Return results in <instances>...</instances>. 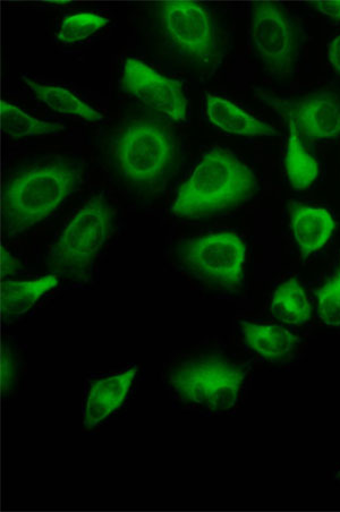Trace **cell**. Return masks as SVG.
<instances>
[{"label":"cell","instance_id":"6da1fadb","mask_svg":"<svg viewBox=\"0 0 340 512\" xmlns=\"http://www.w3.org/2000/svg\"><path fill=\"white\" fill-rule=\"evenodd\" d=\"M108 158L115 172L132 190L163 191L181 162L180 143L163 119L140 116L127 119L110 135Z\"/></svg>","mask_w":340,"mask_h":512},{"label":"cell","instance_id":"7a4b0ae2","mask_svg":"<svg viewBox=\"0 0 340 512\" xmlns=\"http://www.w3.org/2000/svg\"><path fill=\"white\" fill-rule=\"evenodd\" d=\"M80 162L59 157L20 170L3 192V224L15 237L38 225L62 206L82 183Z\"/></svg>","mask_w":340,"mask_h":512},{"label":"cell","instance_id":"3957f363","mask_svg":"<svg viewBox=\"0 0 340 512\" xmlns=\"http://www.w3.org/2000/svg\"><path fill=\"white\" fill-rule=\"evenodd\" d=\"M258 191V179L233 152L216 147L202 157L178 190L174 216L200 219L240 207Z\"/></svg>","mask_w":340,"mask_h":512},{"label":"cell","instance_id":"277c9868","mask_svg":"<svg viewBox=\"0 0 340 512\" xmlns=\"http://www.w3.org/2000/svg\"><path fill=\"white\" fill-rule=\"evenodd\" d=\"M161 40L178 61L211 75L223 63L225 42L214 16L206 6L186 0L153 5Z\"/></svg>","mask_w":340,"mask_h":512},{"label":"cell","instance_id":"5b68a950","mask_svg":"<svg viewBox=\"0 0 340 512\" xmlns=\"http://www.w3.org/2000/svg\"><path fill=\"white\" fill-rule=\"evenodd\" d=\"M115 210L100 194L78 212L48 253L51 271L68 279L85 281L93 263L113 234Z\"/></svg>","mask_w":340,"mask_h":512},{"label":"cell","instance_id":"8992f818","mask_svg":"<svg viewBox=\"0 0 340 512\" xmlns=\"http://www.w3.org/2000/svg\"><path fill=\"white\" fill-rule=\"evenodd\" d=\"M250 42L255 55L272 78H293L299 65L305 32L285 6L255 2L251 7Z\"/></svg>","mask_w":340,"mask_h":512},{"label":"cell","instance_id":"52a82bcc","mask_svg":"<svg viewBox=\"0 0 340 512\" xmlns=\"http://www.w3.org/2000/svg\"><path fill=\"white\" fill-rule=\"evenodd\" d=\"M245 378L242 366L223 357L208 356L178 366L170 374V383L186 401L212 411H228L236 405Z\"/></svg>","mask_w":340,"mask_h":512},{"label":"cell","instance_id":"ba28073f","mask_svg":"<svg viewBox=\"0 0 340 512\" xmlns=\"http://www.w3.org/2000/svg\"><path fill=\"white\" fill-rule=\"evenodd\" d=\"M178 260L204 283L227 290L242 286L246 245L232 232L190 238L178 246Z\"/></svg>","mask_w":340,"mask_h":512},{"label":"cell","instance_id":"9c48e42d","mask_svg":"<svg viewBox=\"0 0 340 512\" xmlns=\"http://www.w3.org/2000/svg\"><path fill=\"white\" fill-rule=\"evenodd\" d=\"M255 97L293 122L300 135L308 140H329L340 136V96L331 90H321L299 99L272 96L266 91Z\"/></svg>","mask_w":340,"mask_h":512},{"label":"cell","instance_id":"30bf717a","mask_svg":"<svg viewBox=\"0 0 340 512\" xmlns=\"http://www.w3.org/2000/svg\"><path fill=\"white\" fill-rule=\"evenodd\" d=\"M121 89L142 105L176 122L187 121L189 102L180 81L153 70L138 58H129L124 64Z\"/></svg>","mask_w":340,"mask_h":512},{"label":"cell","instance_id":"8fae6325","mask_svg":"<svg viewBox=\"0 0 340 512\" xmlns=\"http://www.w3.org/2000/svg\"><path fill=\"white\" fill-rule=\"evenodd\" d=\"M291 229L303 259L319 252L333 237L336 221L325 208L294 204L291 209Z\"/></svg>","mask_w":340,"mask_h":512},{"label":"cell","instance_id":"7c38bea8","mask_svg":"<svg viewBox=\"0 0 340 512\" xmlns=\"http://www.w3.org/2000/svg\"><path fill=\"white\" fill-rule=\"evenodd\" d=\"M138 368L101 379L92 384L85 407L84 426L95 428L121 407L129 395Z\"/></svg>","mask_w":340,"mask_h":512},{"label":"cell","instance_id":"4fadbf2b","mask_svg":"<svg viewBox=\"0 0 340 512\" xmlns=\"http://www.w3.org/2000/svg\"><path fill=\"white\" fill-rule=\"evenodd\" d=\"M242 335L254 353L271 362L291 357L300 344V338L277 324L242 322Z\"/></svg>","mask_w":340,"mask_h":512},{"label":"cell","instance_id":"5bb4252c","mask_svg":"<svg viewBox=\"0 0 340 512\" xmlns=\"http://www.w3.org/2000/svg\"><path fill=\"white\" fill-rule=\"evenodd\" d=\"M206 114L212 125L226 133L240 136H271L277 132L271 125L261 122L227 99L207 95Z\"/></svg>","mask_w":340,"mask_h":512},{"label":"cell","instance_id":"9a60e30c","mask_svg":"<svg viewBox=\"0 0 340 512\" xmlns=\"http://www.w3.org/2000/svg\"><path fill=\"white\" fill-rule=\"evenodd\" d=\"M58 285V277L50 275L30 281H4L2 285V315L4 321L21 317L40 298Z\"/></svg>","mask_w":340,"mask_h":512},{"label":"cell","instance_id":"2e32d148","mask_svg":"<svg viewBox=\"0 0 340 512\" xmlns=\"http://www.w3.org/2000/svg\"><path fill=\"white\" fill-rule=\"evenodd\" d=\"M288 126L289 138L285 158L288 182L296 191L308 190L319 176V162L304 148L295 124L288 122Z\"/></svg>","mask_w":340,"mask_h":512},{"label":"cell","instance_id":"e0dca14e","mask_svg":"<svg viewBox=\"0 0 340 512\" xmlns=\"http://www.w3.org/2000/svg\"><path fill=\"white\" fill-rule=\"evenodd\" d=\"M21 79L28 85L34 96L40 101L45 102L56 113L80 117L89 122H100L104 119V115H101L96 109L85 104L84 101L73 95L71 91L56 87V85L39 83L28 78L27 75H22Z\"/></svg>","mask_w":340,"mask_h":512},{"label":"cell","instance_id":"ac0fdd59","mask_svg":"<svg viewBox=\"0 0 340 512\" xmlns=\"http://www.w3.org/2000/svg\"><path fill=\"white\" fill-rule=\"evenodd\" d=\"M270 310L275 318L292 326H303L311 320L309 297L294 278L285 281L275 290Z\"/></svg>","mask_w":340,"mask_h":512},{"label":"cell","instance_id":"d6986e66","mask_svg":"<svg viewBox=\"0 0 340 512\" xmlns=\"http://www.w3.org/2000/svg\"><path fill=\"white\" fill-rule=\"evenodd\" d=\"M0 114H2L4 133L14 140L28 138V136L57 134L65 128L62 123L44 122L31 117L21 108L5 100L0 104Z\"/></svg>","mask_w":340,"mask_h":512},{"label":"cell","instance_id":"ffe728a7","mask_svg":"<svg viewBox=\"0 0 340 512\" xmlns=\"http://www.w3.org/2000/svg\"><path fill=\"white\" fill-rule=\"evenodd\" d=\"M108 24L107 17L91 12L67 16L59 29L57 40L65 45L76 44L88 39Z\"/></svg>","mask_w":340,"mask_h":512},{"label":"cell","instance_id":"44dd1931","mask_svg":"<svg viewBox=\"0 0 340 512\" xmlns=\"http://www.w3.org/2000/svg\"><path fill=\"white\" fill-rule=\"evenodd\" d=\"M317 311L327 326L340 327V262L334 277L317 292Z\"/></svg>","mask_w":340,"mask_h":512},{"label":"cell","instance_id":"7402d4cb","mask_svg":"<svg viewBox=\"0 0 340 512\" xmlns=\"http://www.w3.org/2000/svg\"><path fill=\"white\" fill-rule=\"evenodd\" d=\"M17 378V362L10 348H2V390L4 395L10 392Z\"/></svg>","mask_w":340,"mask_h":512},{"label":"cell","instance_id":"603a6c76","mask_svg":"<svg viewBox=\"0 0 340 512\" xmlns=\"http://www.w3.org/2000/svg\"><path fill=\"white\" fill-rule=\"evenodd\" d=\"M21 269V262L15 258L5 247H2V277L7 278L15 275Z\"/></svg>","mask_w":340,"mask_h":512},{"label":"cell","instance_id":"cb8c5ba5","mask_svg":"<svg viewBox=\"0 0 340 512\" xmlns=\"http://www.w3.org/2000/svg\"><path fill=\"white\" fill-rule=\"evenodd\" d=\"M309 5L331 19L340 20V2H311Z\"/></svg>","mask_w":340,"mask_h":512},{"label":"cell","instance_id":"d4e9b609","mask_svg":"<svg viewBox=\"0 0 340 512\" xmlns=\"http://www.w3.org/2000/svg\"><path fill=\"white\" fill-rule=\"evenodd\" d=\"M327 56L331 66L340 74V36L330 42Z\"/></svg>","mask_w":340,"mask_h":512},{"label":"cell","instance_id":"484cf974","mask_svg":"<svg viewBox=\"0 0 340 512\" xmlns=\"http://www.w3.org/2000/svg\"><path fill=\"white\" fill-rule=\"evenodd\" d=\"M338 480L340 481V473L338 474Z\"/></svg>","mask_w":340,"mask_h":512}]
</instances>
